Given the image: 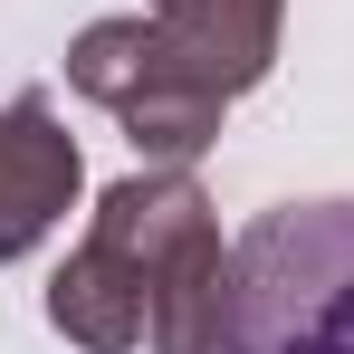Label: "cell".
Returning a JSON list of instances; mask_svg holds the SVG:
<instances>
[{"mask_svg":"<svg viewBox=\"0 0 354 354\" xmlns=\"http://www.w3.org/2000/svg\"><path fill=\"white\" fill-rule=\"evenodd\" d=\"M221 354H354V201H278L230 239Z\"/></svg>","mask_w":354,"mask_h":354,"instance_id":"obj_1","label":"cell"},{"mask_svg":"<svg viewBox=\"0 0 354 354\" xmlns=\"http://www.w3.org/2000/svg\"><path fill=\"white\" fill-rule=\"evenodd\" d=\"M86 230H106L144 268V297H153L144 345L153 354H221V335H230V249H221L211 192L192 182V163H144V173L106 182Z\"/></svg>","mask_w":354,"mask_h":354,"instance_id":"obj_2","label":"cell"},{"mask_svg":"<svg viewBox=\"0 0 354 354\" xmlns=\"http://www.w3.org/2000/svg\"><path fill=\"white\" fill-rule=\"evenodd\" d=\"M67 86H77L86 106H106L144 163H201V153L221 144V115H230V96L163 39L153 10L86 19V29L67 39Z\"/></svg>","mask_w":354,"mask_h":354,"instance_id":"obj_3","label":"cell"},{"mask_svg":"<svg viewBox=\"0 0 354 354\" xmlns=\"http://www.w3.org/2000/svg\"><path fill=\"white\" fill-rule=\"evenodd\" d=\"M77 182H86V163H77V134L58 124L48 86H19V96L0 106V268L29 259V249L67 221Z\"/></svg>","mask_w":354,"mask_h":354,"instance_id":"obj_4","label":"cell"},{"mask_svg":"<svg viewBox=\"0 0 354 354\" xmlns=\"http://www.w3.org/2000/svg\"><path fill=\"white\" fill-rule=\"evenodd\" d=\"M48 326L86 354H134L144 326H153V297H144V268L124 259L106 230H86L67 249V268L48 278Z\"/></svg>","mask_w":354,"mask_h":354,"instance_id":"obj_5","label":"cell"},{"mask_svg":"<svg viewBox=\"0 0 354 354\" xmlns=\"http://www.w3.org/2000/svg\"><path fill=\"white\" fill-rule=\"evenodd\" d=\"M144 10L163 19V39H173L221 96H249V86L278 67L288 0H144Z\"/></svg>","mask_w":354,"mask_h":354,"instance_id":"obj_6","label":"cell"}]
</instances>
